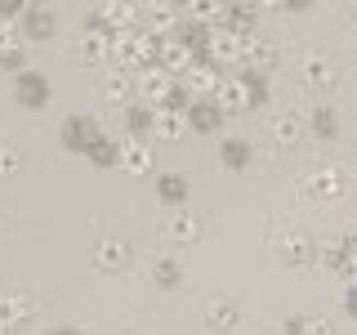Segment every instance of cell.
<instances>
[{"instance_id": "cell-20", "label": "cell", "mask_w": 357, "mask_h": 335, "mask_svg": "<svg viewBox=\"0 0 357 335\" xmlns=\"http://www.w3.org/2000/svg\"><path fill=\"white\" fill-rule=\"evenodd\" d=\"M241 50H245V36H237L232 27H223V22H215V40H210V59H215L219 67H228V63H241Z\"/></svg>"}, {"instance_id": "cell-23", "label": "cell", "mask_w": 357, "mask_h": 335, "mask_svg": "<svg viewBox=\"0 0 357 335\" xmlns=\"http://www.w3.org/2000/svg\"><path fill=\"white\" fill-rule=\"evenodd\" d=\"M215 103L228 112V117H237V112H250V94H245L241 76H223L219 89H215Z\"/></svg>"}, {"instance_id": "cell-11", "label": "cell", "mask_w": 357, "mask_h": 335, "mask_svg": "<svg viewBox=\"0 0 357 335\" xmlns=\"http://www.w3.org/2000/svg\"><path fill=\"white\" fill-rule=\"evenodd\" d=\"M241 308H237V299H228V295H215V299H206V313H201V327L206 331H241Z\"/></svg>"}, {"instance_id": "cell-4", "label": "cell", "mask_w": 357, "mask_h": 335, "mask_svg": "<svg viewBox=\"0 0 357 335\" xmlns=\"http://www.w3.org/2000/svg\"><path fill=\"white\" fill-rule=\"evenodd\" d=\"M299 197L304 201H340L344 197V170H335V165H312V170L299 179Z\"/></svg>"}, {"instance_id": "cell-15", "label": "cell", "mask_w": 357, "mask_h": 335, "mask_svg": "<svg viewBox=\"0 0 357 335\" xmlns=\"http://www.w3.org/2000/svg\"><path fill=\"white\" fill-rule=\"evenodd\" d=\"M223 121H228V112L215 103V94L192 98V103H188V126H192V134H215Z\"/></svg>"}, {"instance_id": "cell-26", "label": "cell", "mask_w": 357, "mask_h": 335, "mask_svg": "<svg viewBox=\"0 0 357 335\" xmlns=\"http://www.w3.org/2000/svg\"><path fill=\"white\" fill-rule=\"evenodd\" d=\"M18 22H22V36H27L31 45H36V40H50V36H54V14H50L45 5H27V14H22Z\"/></svg>"}, {"instance_id": "cell-25", "label": "cell", "mask_w": 357, "mask_h": 335, "mask_svg": "<svg viewBox=\"0 0 357 335\" xmlns=\"http://www.w3.org/2000/svg\"><path fill=\"white\" fill-rule=\"evenodd\" d=\"M152 126H156V103H143V98L126 103V134H134V139H148Z\"/></svg>"}, {"instance_id": "cell-19", "label": "cell", "mask_w": 357, "mask_h": 335, "mask_svg": "<svg viewBox=\"0 0 357 335\" xmlns=\"http://www.w3.org/2000/svg\"><path fill=\"white\" fill-rule=\"evenodd\" d=\"M188 197H192V184H188V174H178V170H161L156 174V201L161 206H188Z\"/></svg>"}, {"instance_id": "cell-35", "label": "cell", "mask_w": 357, "mask_h": 335, "mask_svg": "<svg viewBox=\"0 0 357 335\" xmlns=\"http://www.w3.org/2000/svg\"><path fill=\"white\" fill-rule=\"evenodd\" d=\"M282 331H331L326 318H286Z\"/></svg>"}, {"instance_id": "cell-18", "label": "cell", "mask_w": 357, "mask_h": 335, "mask_svg": "<svg viewBox=\"0 0 357 335\" xmlns=\"http://www.w3.org/2000/svg\"><path fill=\"white\" fill-rule=\"evenodd\" d=\"M201 59V54L192 50V45H188L183 36H178V31H170V36H165V45H161V67L165 72H174V76H183L188 67H192Z\"/></svg>"}, {"instance_id": "cell-40", "label": "cell", "mask_w": 357, "mask_h": 335, "mask_svg": "<svg viewBox=\"0 0 357 335\" xmlns=\"http://www.w3.org/2000/svg\"><path fill=\"white\" fill-rule=\"evenodd\" d=\"M255 5H259V9H282L286 0H255Z\"/></svg>"}, {"instance_id": "cell-3", "label": "cell", "mask_w": 357, "mask_h": 335, "mask_svg": "<svg viewBox=\"0 0 357 335\" xmlns=\"http://www.w3.org/2000/svg\"><path fill=\"white\" fill-rule=\"evenodd\" d=\"M89 264H94L98 273L116 277V273H126V268L134 264V246L126 237H116V232H107V237H98L94 246H89Z\"/></svg>"}, {"instance_id": "cell-12", "label": "cell", "mask_w": 357, "mask_h": 335, "mask_svg": "<svg viewBox=\"0 0 357 335\" xmlns=\"http://www.w3.org/2000/svg\"><path fill=\"white\" fill-rule=\"evenodd\" d=\"M27 313H31V295L22 286H5V290H0V327H5V331H22V327H27Z\"/></svg>"}, {"instance_id": "cell-29", "label": "cell", "mask_w": 357, "mask_h": 335, "mask_svg": "<svg viewBox=\"0 0 357 335\" xmlns=\"http://www.w3.org/2000/svg\"><path fill=\"white\" fill-rule=\"evenodd\" d=\"M241 63H250V67H264V72H273V63H277V45L268 40V36H245V50H241Z\"/></svg>"}, {"instance_id": "cell-17", "label": "cell", "mask_w": 357, "mask_h": 335, "mask_svg": "<svg viewBox=\"0 0 357 335\" xmlns=\"http://www.w3.org/2000/svg\"><path fill=\"white\" fill-rule=\"evenodd\" d=\"M98 98H107V103H130V98H139V81H134V72L112 63V72L98 81Z\"/></svg>"}, {"instance_id": "cell-42", "label": "cell", "mask_w": 357, "mask_h": 335, "mask_svg": "<svg viewBox=\"0 0 357 335\" xmlns=\"http://www.w3.org/2000/svg\"><path fill=\"white\" fill-rule=\"evenodd\" d=\"M353 170H357V148H353Z\"/></svg>"}, {"instance_id": "cell-45", "label": "cell", "mask_w": 357, "mask_h": 335, "mask_svg": "<svg viewBox=\"0 0 357 335\" xmlns=\"http://www.w3.org/2000/svg\"><path fill=\"white\" fill-rule=\"evenodd\" d=\"M353 206H357V201H353Z\"/></svg>"}, {"instance_id": "cell-24", "label": "cell", "mask_w": 357, "mask_h": 335, "mask_svg": "<svg viewBox=\"0 0 357 335\" xmlns=\"http://www.w3.org/2000/svg\"><path fill=\"white\" fill-rule=\"evenodd\" d=\"M250 156H255V148H250V139H223L219 143V165L223 170H232V174H241V170H250Z\"/></svg>"}, {"instance_id": "cell-16", "label": "cell", "mask_w": 357, "mask_h": 335, "mask_svg": "<svg viewBox=\"0 0 357 335\" xmlns=\"http://www.w3.org/2000/svg\"><path fill=\"white\" fill-rule=\"evenodd\" d=\"M121 170L126 174H134V179H143V174H156V156H152V148H148V139H130L121 143Z\"/></svg>"}, {"instance_id": "cell-32", "label": "cell", "mask_w": 357, "mask_h": 335, "mask_svg": "<svg viewBox=\"0 0 357 335\" xmlns=\"http://www.w3.org/2000/svg\"><path fill=\"white\" fill-rule=\"evenodd\" d=\"M308 134H312V139H335V134H340V112H335L331 103H321L317 112H312V117H308Z\"/></svg>"}, {"instance_id": "cell-21", "label": "cell", "mask_w": 357, "mask_h": 335, "mask_svg": "<svg viewBox=\"0 0 357 335\" xmlns=\"http://www.w3.org/2000/svg\"><path fill=\"white\" fill-rule=\"evenodd\" d=\"M259 5H250V0H232L228 9H223V27H232L237 36H255L259 31Z\"/></svg>"}, {"instance_id": "cell-41", "label": "cell", "mask_w": 357, "mask_h": 335, "mask_svg": "<svg viewBox=\"0 0 357 335\" xmlns=\"http://www.w3.org/2000/svg\"><path fill=\"white\" fill-rule=\"evenodd\" d=\"M349 14H353V18H357V0H349Z\"/></svg>"}, {"instance_id": "cell-44", "label": "cell", "mask_w": 357, "mask_h": 335, "mask_svg": "<svg viewBox=\"0 0 357 335\" xmlns=\"http://www.w3.org/2000/svg\"><path fill=\"white\" fill-rule=\"evenodd\" d=\"M174 5H178V9H183V0H174Z\"/></svg>"}, {"instance_id": "cell-1", "label": "cell", "mask_w": 357, "mask_h": 335, "mask_svg": "<svg viewBox=\"0 0 357 335\" xmlns=\"http://www.w3.org/2000/svg\"><path fill=\"white\" fill-rule=\"evenodd\" d=\"M161 45L165 36H156L148 27H126L112 36V63L126 67V72H143V67L161 63Z\"/></svg>"}, {"instance_id": "cell-2", "label": "cell", "mask_w": 357, "mask_h": 335, "mask_svg": "<svg viewBox=\"0 0 357 335\" xmlns=\"http://www.w3.org/2000/svg\"><path fill=\"white\" fill-rule=\"evenodd\" d=\"M273 260L290 268V273H299V268H312L321 260L317 241L308 237V232H282V237H273Z\"/></svg>"}, {"instance_id": "cell-36", "label": "cell", "mask_w": 357, "mask_h": 335, "mask_svg": "<svg viewBox=\"0 0 357 335\" xmlns=\"http://www.w3.org/2000/svg\"><path fill=\"white\" fill-rule=\"evenodd\" d=\"M18 170H22V156H18L14 143H5V165H0V174H5V179H14Z\"/></svg>"}, {"instance_id": "cell-38", "label": "cell", "mask_w": 357, "mask_h": 335, "mask_svg": "<svg viewBox=\"0 0 357 335\" xmlns=\"http://www.w3.org/2000/svg\"><path fill=\"white\" fill-rule=\"evenodd\" d=\"M344 313H349V318L357 322V282H353L349 290H344Z\"/></svg>"}, {"instance_id": "cell-34", "label": "cell", "mask_w": 357, "mask_h": 335, "mask_svg": "<svg viewBox=\"0 0 357 335\" xmlns=\"http://www.w3.org/2000/svg\"><path fill=\"white\" fill-rule=\"evenodd\" d=\"M152 282L161 290H174L178 282H183V268H178V260H156L152 264Z\"/></svg>"}, {"instance_id": "cell-10", "label": "cell", "mask_w": 357, "mask_h": 335, "mask_svg": "<svg viewBox=\"0 0 357 335\" xmlns=\"http://www.w3.org/2000/svg\"><path fill=\"white\" fill-rule=\"evenodd\" d=\"M183 134H192V126H188V107H178V103H156L152 139H161V143H178Z\"/></svg>"}, {"instance_id": "cell-28", "label": "cell", "mask_w": 357, "mask_h": 335, "mask_svg": "<svg viewBox=\"0 0 357 335\" xmlns=\"http://www.w3.org/2000/svg\"><path fill=\"white\" fill-rule=\"evenodd\" d=\"M98 14H103L116 31H126V27H143V9H139V5H130V0H107V5H98Z\"/></svg>"}, {"instance_id": "cell-30", "label": "cell", "mask_w": 357, "mask_h": 335, "mask_svg": "<svg viewBox=\"0 0 357 335\" xmlns=\"http://www.w3.org/2000/svg\"><path fill=\"white\" fill-rule=\"evenodd\" d=\"M299 134H304V126H299V117H290V112L268 121V143H273V148H295Z\"/></svg>"}, {"instance_id": "cell-13", "label": "cell", "mask_w": 357, "mask_h": 335, "mask_svg": "<svg viewBox=\"0 0 357 335\" xmlns=\"http://www.w3.org/2000/svg\"><path fill=\"white\" fill-rule=\"evenodd\" d=\"M139 9H143V27L156 31V36H170V31H178V22H183L174 0H143Z\"/></svg>"}, {"instance_id": "cell-9", "label": "cell", "mask_w": 357, "mask_h": 335, "mask_svg": "<svg viewBox=\"0 0 357 335\" xmlns=\"http://www.w3.org/2000/svg\"><path fill=\"white\" fill-rule=\"evenodd\" d=\"M14 98L22 107H31V112H40L45 103H50V76H40V72H27V67H22V72H14Z\"/></svg>"}, {"instance_id": "cell-7", "label": "cell", "mask_w": 357, "mask_h": 335, "mask_svg": "<svg viewBox=\"0 0 357 335\" xmlns=\"http://www.w3.org/2000/svg\"><path fill=\"white\" fill-rule=\"evenodd\" d=\"M321 264H326L335 277H357V232L335 237L326 251H321Z\"/></svg>"}, {"instance_id": "cell-27", "label": "cell", "mask_w": 357, "mask_h": 335, "mask_svg": "<svg viewBox=\"0 0 357 335\" xmlns=\"http://www.w3.org/2000/svg\"><path fill=\"white\" fill-rule=\"evenodd\" d=\"M85 161L94 165V170H121V143H116V139H107V134H98V139L89 143Z\"/></svg>"}, {"instance_id": "cell-43", "label": "cell", "mask_w": 357, "mask_h": 335, "mask_svg": "<svg viewBox=\"0 0 357 335\" xmlns=\"http://www.w3.org/2000/svg\"><path fill=\"white\" fill-rule=\"evenodd\" d=\"M31 5H45V0H31Z\"/></svg>"}, {"instance_id": "cell-33", "label": "cell", "mask_w": 357, "mask_h": 335, "mask_svg": "<svg viewBox=\"0 0 357 335\" xmlns=\"http://www.w3.org/2000/svg\"><path fill=\"white\" fill-rule=\"evenodd\" d=\"M228 0H183V18H201V22H223Z\"/></svg>"}, {"instance_id": "cell-8", "label": "cell", "mask_w": 357, "mask_h": 335, "mask_svg": "<svg viewBox=\"0 0 357 335\" xmlns=\"http://www.w3.org/2000/svg\"><path fill=\"white\" fill-rule=\"evenodd\" d=\"M98 134H103V126H98V121L94 117H85V112H76V117H67L63 121V134H59V139H63V148L67 152H89V143H94L98 139Z\"/></svg>"}, {"instance_id": "cell-39", "label": "cell", "mask_w": 357, "mask_h": 335, "mask_svg": "<svg viewBox=\"0 0 357 335\" xmlns=\"http://www.w3.org/2000/svg\"><path fill=\"white\" fill-rule=\"evenodd\" d=\"M312 5H317V0H286V5H282V9H286V14H308V9H312Z\"/></svg>"}, {"instance_id": "cell-37", "label": "cell", "mask_w": 357, "mask_h": 335, "mask_svg": "<svg viewBox=\"0 0 357 335\" xmlns=\"http://www.w3.org/2000/svg\"><path fill=\"white\" fill-rule=\"evenodd\" d=\"M31 0H0V18H22Z\"/></svg>"}, {"instance_id": "cell-6", "label": "cell", "mask_w": 357, "mask_h": 335, "mask_svg": "<svg viewBox=\"0 0 357 335\" xmlns=\"http://www.w3.org/2000/svg\"><path fill=\"white\" fill-rule=\"evenodd\" d=\"M134 81H139V98H143V103H170L174 89H178V76L165 72L161 63H152V67H143V72H134Z\"/></svg>"}, {"instance_id": "cell-31", "label": "cell", "mask_w": 357, "mask_h": 335, "mask_svg": "<svg viewBox=\"0 0 357 335\" xmlns=\"http://www.w3.org/2000/svg\"><path fill=\"white\" fill-rule=\"evenodd\" d=\"M241 85H245V94H250V107H264L268 103V72L264 67H250V63H241Z\"/></svg>"}, {"instance_id": "cell-14", "label": "cell", "mask_w": 357, "mask_h": 335, "mask_svg": "<svg viewBox=\"0 0 357 335\" xmlns=\"http://www.w3.org/2000/svg\"><path fill=\"white\" fill-rule=\"evenodd\" d=\"M178 81L188 85V94H192V98H206V94H215V89H219L223 72H219V63H215V59H197L183 76H178Z\"/></svg>"}, {"instance_id": "cell-22", "label": "cell", "mask_w": 357, "mask_h": 335, "mask_svg": "<svg viewBox=\"0 0 357 335\" xmlns=\"http://www.w3.org/2000/svg\"><path fill=\"white\" fill-rule=\"evenodd\" d=\"M165 237L178 241V246L201 241V219H197L188 206H174V210H170V223H165Z\"/></svg>"}, {"instance_id": "cell-5", "label": "cell", "mask_w": 357, "mask_h": 335, "mask_svg": "<svg viewBox=\"0 0 357 335\" xmlns=\"http://www.w3.org/2000/svg\"><path fill=\"white\" fill-rule=\"evenodd\" d=\"M299 81H304L308 94H331L335 85H340V67H335L331 54H321V50H312L304 63H299Z\"/></svg>"}]
</instances>
